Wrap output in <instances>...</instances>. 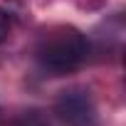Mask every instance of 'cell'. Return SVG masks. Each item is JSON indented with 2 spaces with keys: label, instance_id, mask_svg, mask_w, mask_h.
<instances>
[{
  "label": "cell",
  "instance_id": "obj_1",
  "mask_svg": "<svg viewBox=\"0 0 126 126\" xmlns=\"http://www.w3.org/2000/svg\"><path fill=\"white\" fill-rule=\"evenodd\" d=\"M89 54L87 37L69 25H57L40 35L35 45L37 64L49 74H69L82 67V62Z\"/></svg>",
  "mask_w": 126,
  "mask_h": 126
},
{
  "label": "cell",
  "instance_id": "obj_2",
  "mask_svg": "<svg viewBox=\"0 0 126 126\" xmlns=\"http://www.w3.org/2000/svg\"><path fill=\"white\" fill-rule=\"evenodd\" d=\"M54 114L64 126H94L96 109L87 89H67L54 101Z\"/></svg>",
  "mask_w": 126,
  "mask_h": 126
},
{
  "label": "cell",
  "instance_id": "obj_3",
  "mask_svg": "<svg viewBox=\"0 0 126 126\" xmlns=\"http://www.w3.org/2000/svg\"><path fill=\"white\" fill-rule=\"evenodd\" d=\"M8 126H49V124H47V119L40 111H30V114H22L20 119L10 121Z\"/></svg>",
  "mask_w": 126,
  "mask_h": 126
},
{
  "label": "cell",
  "instance_id": "obj_4",
  "mask_svg": "<svg viewBox=\"0 0 126 126\" xmlns=\"http://www.w3.org/2000/svg\"><path fill=\"white\" fill-rule=\"evenodd\" d=\"M8 35H10V17H8V13L3 8H0V42H5Z\"/></svg>",
  "mask_w": 126,
  "mask_h": 126
}]
</instances>
